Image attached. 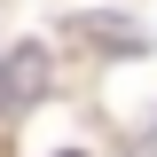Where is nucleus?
Returning <instances> with one entry per match:
<instances>
[{"instance_id":"1","label":"nucleus","mask_w":157,"mask_h":157,"mask_svg":"<svg viewBox=\"0 0 157 157\" xmlns=\"http://www.w3.org/2000/svg\"><path fill=\"white\" fill-rule=\"evenodd\" d=\"M149 149H157V141H149Z\"/></svg>"}]
</instances>
